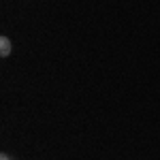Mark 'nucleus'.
Here are the masks:
<instances>
[{"instance_id":"f257e3e1","label":"nucleus","mask_w":160,"mask_h":160,"mask_svg":"<svg viewBox=\"0 0 160 160\" xmlns=\"http://www.w3.org/2000/svg\"><path fill=\"white\" fill-rule=\"evenodd\" d=\"M11 49H13L11 38H9V37H2V38H0V56H2V58H7V56L11 53Z\"/></svg>"},{"instance_id":"f03ea898","label":"nucleus","mask_w":160,"mask_h":160,"mask_svg":"<svg viewBox=\"0 0 160 160\" xmlns=\"http://www.w3.org/2000/svg\"><path fill=\"white\" fill-rule=\"evenodd\" d=\"M0 160H11V158H9L7 154H0Z\"/></svg>"}]
</instances>
